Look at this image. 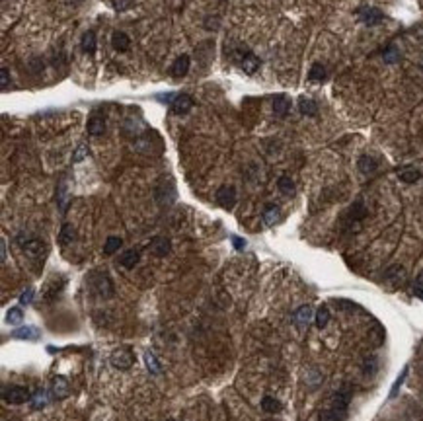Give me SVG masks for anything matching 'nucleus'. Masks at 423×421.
Instances as JSON below:
<instances>
[{
	"label": "nucleus",
	"instance_id": "1a4fd4ad",
	"mask_svg": "<svg viewBox=\"0 0 423 421\" xmlns=\"http://www.w3.org/2000/svg\"><path fill=\"white\" fill-rule=\"evenodd\" d=\"M12 337L16 339H26V341H37L41 337V332L35 328V326H24V328H18L12 332Z\"/></svg>",
	"mask_w": 423,
	"mask_h": 421
},
{
	"label": "nucleus",
	"instance_id": "4be33fe9",
	"mask_svg": "<svg viewBox=\"0 0 423 421\" xmlns=\"http://www.w3.org/2000/svg\"><path fill=\"white\" fill-rule=\"evenodd\" d=\"M314 322H316V328L324 330L328 326V322H330V308L328 306H320L316 310V314H314Z\"/></svg>",
	"mask_w": 423,
	"mask_h": 421
},
{
	"label": "nucleus",
	"instance_id": "ddd939ff",
	"mask_svg": "<svg viewBox=\"0 0 423 421\" xmlns=\"http://www.w3.org/2000/svg\"><path fill=\"white\" fill-rule=\"evenodd\" d=\"M359 18H361L367 26H374V24H378V22L382 20V12H378L376 8H363V10L359 12Z\"/></svg>",
	"mask_w": 423,
	"mask_h": 421
},
{
	"label": "nucleus",
	"instance_id": "f03ea898",
	"mask_svg": "<svg viewBox=\"0 0 423 421\" xmlns=\"http://www.w3.org/2000/svg\"><path fill=\"white\" fill-rule=\"evenodd\" d=\"M2 398H4V402L18 405V404H26L28 400H32V394H30V390L26 386L16 384V386H10V388H4Z\"/></svg>",
	"mask_w": 423,
	"mask_h": 421
},
{
	"label": "nucleus",
	"instance_id": "c9c22d12",
	"mask_svg": "<svg viewBox=\"0 0 423 421\" xmlns=\"http://www.w3.org/2000/svg\"><path fill=\"white\" fill-rule=\"evenodd\" d=\"M310 78H312V80H324V78H326V68H324L320 63L312 65V68H310Z\"/></svg>",
	"mask_w": 423,
	"mask_h": 421
},
{
	"label": "nucleus",
	"instance_id": "2f4dec72",
	"mask_svg": "<svg viewBox=\"0 0 423 421\" xmlns=\"http://www.w3.org/2000/svg\"><path fill=\"white\" fill-rule=\"evenodd\" d=\"M406 277V271L402 265H392L388 271H386V279L388 281H394V283H398V281H402Z\"/></svg>",
	"mask_w": 423,
	"mask_h": 421
},
{
	"label": "nucleus",
	"instance_id": "f8f14e48",
	"mask_svg": "<svg viewBox=\"0 0 423 421\" xmlns=\"http://www.w3.org/2000/svg\"><path fill=\"white\" fill-rule=\"evenodd\" d=\"M289 109H291V101H289L287 96H275V100H273V113L277 117H285L289 113Z\"/></svg>",
	"mask_w": 423,
	"mask_h": 421
},
{
	"label": "nucleus",
	"instance_id": "473e14b6",
	"mask_svg": "<svg viewBox=\"0 0 423 421\" xmlns=\"http://www.w3.org/2000/svg\"><path fill=\"white\" fill-rule=\"evenodd\" d=\"M22 320H24L22 308L14 306V308H10V310H8V314H6V322H8V324H12V326H18Z\"/></svg>",
	"mask_w": 423,
	"mask_h": 421
},
{
	"label": "nucleus",
	"instance_id": "a19ab883",
	"mask_svg": "<svg viewBox=\"0 0 423 421\" xmlns=\"http://www.w3.org/2000/svg\"><path fill=\"white\" fill-rule=\"evenodd\" d=\"M34 301V289L30 287L28 291H24L22 295H20V304H30Z\"/></svg>",
	"mask_w": 423,
	"mask_h": 421
},
{
	"label": "nucleus",
	"instance_id": "9b49d317",
	"mask_svg": "<svg viewBox=\"0 0 423 421\" xmlns=\"http://www.w3.org/2000/svg\"><path fill=\"white\" fill-rule=\"evenodd\" d=\"M22 248L30 257H41V253L45 252V244L39 240H26L22 242Z\"/></svg>",
	"mask_w": 423,
	"mask_h": 421
},
{
	"label": "nucleus",
	"instance_id": "9d476101",
	"mask_svg": "<svg viewBox=\"0 0 423 421\" xmlns=\"http://www.w3.org/2000/svg\"><path fill=\"white\" fill-rule=\"evenodd\" d=\"M51 392H53V396H55L57 400L67 398L68 392H70L68 380H67L65 376H55V378H53V384H51Z\"/></svg>",
	"mask_w": 423,
	"mask_h": 421
},
{
	"label": "nucleus",
	"instance_id": "bb28decb",
	"mask_svg": "<svg viewBox=\"0 0 423 421\" xmlns=\"http://www.w3.org/2000/svg\"><path fill=\"white\" fill-rule=\"evenodd\" d=\"M277 187L283 195H293L295 193V184H293V180L289 176H281L279 182H277Z\"/></svg>",
	"mask_w": 423,
	"mask_h": 421
},
{
	"label": "nucleus",
	"instance_id": "aec40b11",
	"mask_svg": "<svg viewBox=\"0 0 423 421\" xmlns=\"http://www.w3.org/2000/svg\"><path fill=\"white\" fill-rule=\"evenodd\" d=\"M357 168L363 172V174H372L374 170H376V160L372 158V156H361L359 158V162H357Z\"/></svg>",
	"mask_w": 423,
	"mask_h": 421
},
{
	"label": "nucleus",
	"instance_id": "ea45409f",
	"mask_svg": "<svg viewBox=\"0 0 423 421\" xmlns=\"http://www.w3.org/2000/svg\"><path fill=\"white\" fill-rule=\"evenodd\" d=\"M0 88H2V90L10 88V72H8V68L0 70Z\"/></svg>",
	"mask_w": 423,
	"mask_h": 421
},
{
	"label": "nucleus",
	"instance_id": "dca6fc26",
	"mask_svg": "<svg viewBox=\"0 0 423 421\" xmlns=\"http://www.w3.org/2000/svg\"><path fill=\"white\" fill-rule=\"evenodd\" d=\"M111 43H113V49H117V51H121V53L131 47V39H129V35L123 34V32H115V34L111 35Z\"/></svg>",
	"mask_w": 423,
	"mask_h": 421
},
{
	"label": "nucleus",
	"instance_id": "a18cd8bd",
	"mask_svg": "<svg viewBox=\"0 0 423 421\" xmlns=\"http://www.w3.org/2000/svg\"><path fill=\"white\" fill-rule=\"evenodd\" d=\"M168 421H174V419H168Z\"/></svg>",
	"mask_w": 423,
	"mask_h": 421
},
{
	"label": "nucleus",
	"instance_id": "5701e85b",
	"mask_svg": "<svg viewBox=\"0 0 423 421\" xmlns=\"http://www.w3.org/2000/svg\"><path fill=\"white\" fill-rule=\"evenodd\" d=\"M65 287V281H61V283L57 285L55 281H49L47 283V287H45V293H43V297H45V301L49 303V301H53V299H57V295L61 293V289Z\"/></svg>",
	"mask_w": 423,
	"mask_h": 421
},
{
	"label": "nucleus",
	"instance_id": "6ab92c4d",
	"mask_svg": "<svg viewBox=\"0 0 423 421\" xmlns=\"http://www.w3.org/2000/svg\"><path fill=\"white\" fill-rule=\"evenodd\" d=\"M343 417H345V413H341V411H338V409H334L330 405H326L320 411V421H343Z\"/></svg>",
	"mask_w": 423,
	"mask_h": 421
},
{
	"label": "nucleus",
	"instance_id": "c85d7f7f",
	"mask_svg": "<svg viewBox=\"0 0 423 421\" xmlns=\"http://www.w3.org/2000/svg\"><path fill=\"white\" fill-rule=\"evenodd\" d=\"M74 242V228L70 224H65L61 228V234H59V244L61 246H70Z\"/></svg>",
	"mask_w": 423,
	"mask_h": 421
},
{
	"label": "nucleus",
	"instance_id": "37998d69",
	"mask_svg": "<svg viewBox=\"0 0 423 421\" xmlns=\"http://www.w3.org/2000/svg\"><path fill=\"white\" fill-rule=\"evenodd\" d=\"M232 244H234L236 250H244V248H246V242H244L242 238H236V236L232 238Z\"/></svg>",
	"mask_w": 423,
	"mask_h": 421
},
{
	"label": "nucleus",
	"instance_id": "4c0bfd02",
	"mask_svg": "<svg viewBox=\"0 0 423 421\" xmlns=\"http://www.w3.org/2000/svg\"><path fill=\"white\" fill-rule=\"evenodd\" d=\"M90 154V151H88V147L86 145H80L78 149H76V152H74V156H72V162H82L86 156Z\"/></svg>",
	"mask_w": 423,
	"mask_h": 421
},
{
	"label": "nucleus",
	"instance_id": "72a5a7b5",
	"mask_svg": "<svg viewBox=\"0 0 423 421\" xmlns=\"http://www.w3.org/2000/svg\"><path fill=\"white\" fill-rule=\"evenodd\" d=\"M32 404H34V407H35V409H41V407H45V405H47V392H45L43 388H39V390L34 394V398H32Z\"/></svg>",
	"mask_w": 423,
	"mask_h": 421
},
{
	"label": "nucleus",
	"instance_id": "393cba45",
	"mask_svg": "<svg viewBox=\"0 0 423 421\" xmlns=\"http://www.w3.org/2000/svg\"><path fill=\"white\" fill-rule=\"evenodd\" d=\"M121 246H123V240H121L119 236H109V238L105 240V244H103V253H105V255H111V253L119 252Z\"/></svg>",
	"mask_w": 423,
	"mask_h": 421
},
{
	"label": "nucleus",
	"instance_id": "79ce46f5",
	"mask_svg": "<svg viewBox=\"0 0 423 421\" xmlns=\"http://www.w3.org/2000/svg\"><path fill=\"white\" fill-rule=\"evenodd\" d=\"M413 289H415L417 295H423V269H421L419 275L415 277V285H413Z\"/></svg>",
	"mask_w": 423,
	"mask_h": 421
},
{
	"label": "nucleus",
	"instance_id": "cd10ccee",
	"mask_svg": "<svg viewBox=\"0 0 423 421\" xmlns=\"http://www.w3.org/2000/svg\"><path fill=\"white\" fill-rule=\"evenodd\" d=\"M279 217H281V211H279V207H275V205L267 207V209H265V213H263V222H265V226H273V224L279 220Z\"/></svg>",
	"mask_w": 423,
	"mask_h": 421
},
{
	"label": "nucleus",
	"instance_id": "2eb2a0df",
	"mask_svg": "<svg viewBox=\"0 0 423 421\" xmlns=\"http://www.w3.org/2000/svg\"><path fill=\"white\" fill-rule=\"evenodd\" d=\"M88 133H90L92 136L103 135V133H105V121H103V117H98V115L90 117V119H88Z\"/></svg>",
	"mask_w": 423,
	"mask_h": 421
},
{
	"label": "nucleus",
	"instance_id": "4468645a",
	"mask_svg": "<svg viewBox=\"0 0 423 421\" xmlns=\"http://www.w3.org/2000/svg\"><path fill=\"white\" fill-rule=\"evenodd\" d=\"M240 67H242V70H244V72H248V74H254V72L259 68V59L248 51V53H246V57H242V61H240Z\"/></svg>",
	"mask_w": 423,
	"mask_h": 421
},
{
	"label": "nucleus",
	"instance_id": "7ed1b4c3",
	"mask_svg": "<svg viewBox=\"0 0 423 421\" xmlns=\"http://www.w3.org/2000/svg\"><path fill=\"white\" fill-rule=\"evenodd\" d=\"M94 289H96V293H98L100 297H103V299L113 297V283H111V279H109L107 273H98V275H94Z\"/></svg>",
	"mask_w": 423,
	"mask_h": 421
},
{
	"label": "nucleus",
	"instance_id": "a211bd4d",
	"mask_svg": "<svg viewBox=\"0 0 423 421\" xmlns=\"http://www.w3.org/2000/svg\"><path fill=\"white\" fill-rule=\"evenodd\" d=\"M189 70V57L187 55H182L176 59V63L172 65V74L174 76H186Z\"/></svg>",
	"mask_w": 423,
	"mask_h": 421
},
{
	"label": "nucleus",
	"instance_id": "39448f33",
	"mask_svg": "<svg viewBox=\"0 0 423 421\" xmlns=\"http://www.w3.org/2000/svg\"><path fill=\"white\" fill-rule=\"evenodd\" d=\"M217 203L222 207V209H232L236 205V189L232 185H222L219 187L217 191Z\"/></svg>",
	"mask_w": 423,
	"mask_h": 421
},
{
	"label": "nucleus",
	"instance_id": "e433bc0d",
	"mask_svg": "<svg viewBox=\"0 0 423 421\" xmlns=\"http://www.w3.org/2000/svg\"><path fill=\"white\" fill-rule=\"evenodd\" d=\"M398 59H400V51L396 49V47H388L386 51H384V61L386 63H398Z\"/></svg>",
	"mask_w": 423,
	"mask_h": 421
},
{
	"label": "nucleus",
	"instance_id": "58836bf2",
	"mask_svg": "<svg viewBox=\"0 0 423 421\" xmlns=\"http://www.w3.org/2000/svg\"><path fill=\"white\" fill-rule=\"evenodd\" d=\"M133 6V0H113V8L117 12H125Z\"/></svg>",
	"mask_w": 423,
	"mask_h": 421
},
{
	"label": "nucleus",
	"instance_id": "7c9ffc66",
	"mask_svg": "<svg viewBox=\"0 0 423 421\" xmlns=\"http://www.w3.org/2000/svg\"><path fill=\"white\" fill-rule=\"evenodd\" d=\"M145 365H147V369H149L152 374H158V372L162 370V369H160V363H158V359H156V355L151 353V351L145 353Z\"/></svg>",
	"mask_w": 423,
	"mask_h": 421
},
{
	"label": "nucleus",
	"instance_id": "412c9836",
	"mask_svg": "<svg viewBox=\"0 0 423 421\" xmlns=\"http://www.w3.org/2000/svg\"><path fill=\"white\" fill-rule=\"evenodd\" d=\"M398 178H400L404 184H415V182L421 178V174H419V170H415V168H404V170L398 172Z\"/></svg>",
	"mask_w": 423,
	"mask_h": 421
},
{
	"label": "nucleus",
	"instance_id": "f257e3e1",
	"mask_svg": "<svg viewBox=\"0 0 423 421\" xmlns=\"http://www.w3.org/2000/svg\"><path fill=\"white\" fill-rule=\"evenodd\" d=\"M111 365L115 367V369H119V370H127V369H131L133 367V363H135V353H133V349L131 347H119V349H115L113 353H111Z\"/></svg>",
	"mask_w": 423,
	"mask_h": 421
},
{
	"label": "nucleus",
	"instance_id": "6e6552de",
	"mask_svg": "<svg viewBox=\"0 0 423 421\" xmlns=\"http://www.w3.org/2000/svg\"><path fill=\"white\" fill-rule=\"evenodd\" d=\"M170 250H172V244H170V240H168L166 236H156V238H152V242H151V252H152L156 257L168 255Z\"/></svg>",
	"mask_w": 423,
	"mask_h": 421
},
{
	"label": "nucleus",
	"instance_id": "0eeeda50",
	"mask_svg": "<svg viewBox=\"0 0 423 421\" xmlns=\"http://www.w3.org/2000/svg\"><path fill=\"white\" fill-rule=\"evenodd\" d=\"M170 105H172V113L184 115V113H187V111L193 107V100H191V96H187V94H180V96H176V100H174Z\"/></svg>",
	"mask_w": 423,
	"mask_h": 421
},
{
	"label": "nucleus",
	"instance_id": "c756f323",
	"mask_svg": "<svg viewBox=\"0 0 423 421\" xmlns=\"http://www.w3.org/2000/svg\"><path fill=\"white\" fill-rule=\"evenodd\" d=\"M299 109H301V113L303 115H316V111H318V107H316V103L312 101V100H308V98H301L299 100Z\"/></svg>",
	"mask_w": 423,
	"mask_h": 421
},
{
	"label": "nucleus",
	"instance_id": "f3484780",
	"mask_svg": "<svg viewBox=\"0 0 423 421\" xmlns=\"http://www.w3.org/2000/svg\"><path fill=\"white\" fill-rule=\"evenodd\" d=\"M138 259H140V253H138L136 250H127V252L121 253L119 263H121L123 267H127V269H133V267L138 263Z\"/></svg>",
	"mask_w": 423,
	"mask_h": 421
},
{
	"label": "nucleus",
	"instance_id": "c03bdc74",
	"mask_svg": "<svg viewBox=\"0 0 423 421\" xmlns=\"http://www.w3.org/2000/svg\"><path fill=\"white\" fill-rule=\"evenodd\" d=\"M0 250H2V261H6V240H0Z\"/></svg>",
	"mask_w": 423,
	"mask_h": 421
},
{
	"label": "nucleus",
	"instance_id": "423d86ee",
	"mask_svg": "<svg viewBox=\"0 0 423 421\" xmlns=\"http://www.w3.org/2000/svg\"><path fill=\"white\" fill-rule=\"evenodd\" d=\"M174 199H176V189H174V185H172L170 182H162V184L156 187V201H158L160 205H170V203H174Z\"/></svg>",
	"mask_w": 423,
	"mask_h": 421
},
{
	"label": "nucleus",
	"instance_id": "a878e982",
	"mask_svg": "<svg viewBox=\"0 0 423 421\" xmlns=\"http://www.w3.org/2000/svg\"><path fill=\"white\" fill-rule=\"evenodd\" d=\"M261 409L267 411V413H279L281 411V402L271 398V396H263L261 400Z\"/></svg>",
	"mask_w": 423,
	"mask_h": 421
},
{
	"label": "nucleus",
	"instance_id": "20e7f679",
	"mask_svg": "<svg viewBox=\"0 0 423 421\" xmlns=\"http://www.w3.org/2000/svg\"><path fill=\"white\" fill-rule=\"evenodd\" d=\"M312 318H314V310H312L310 304H303V306L297 308V312L293 314V322H295V326H297L299 330H306V328L310 326Z\"/></svg>",
	"mask_w": 423,
	"mask_h": 421
},
{
	"label": "nucleus",
	"instance_id": "f704fd0d",
	"mask_svg": "<svg viewBox=\"0 0 423 421\" xmlns=\"http://www.w3.org/2000/svg\"><path fill=\"white\" fill-rule=\"evenodd\" d=\"M365 215H367V211H365L363 203H355V205L351 207V211H349V220H351V222H357V220H361Z\"/></svg>",
	"mask_w": 423,
	"mask_h": 421
},
{
	"label": "nucleus",
	"instance_id": "b1692460",
	"mask_svg": "<svg viewBox=\"0 0 423 421\" xmlns=\"http://www.w3.org/2000/svg\"><path fill=\"white\" fill-rule=\"evenodd\" d=\"M82 51L88 53V55L96 53V34L94 32H86L84 34V37H82Z\"/></svg>",
	"mask_w": 423,
	"mask_h": 421
}]
</instances>
